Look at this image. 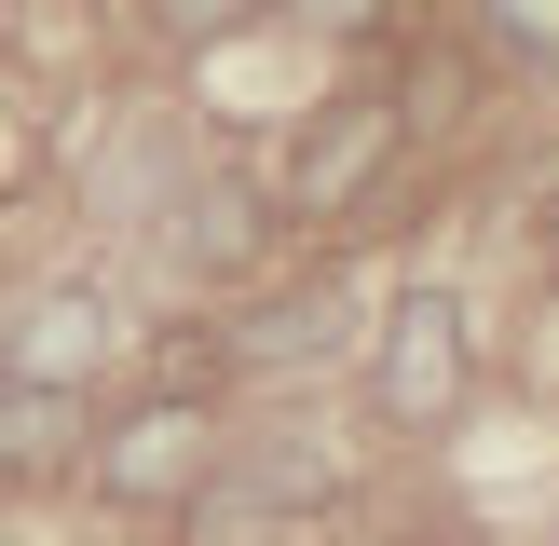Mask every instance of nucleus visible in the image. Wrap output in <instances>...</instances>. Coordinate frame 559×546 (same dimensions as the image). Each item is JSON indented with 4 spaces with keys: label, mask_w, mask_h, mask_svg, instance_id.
I'll return each instance as SVG.
<instances>
[{
    "label": "nucleus",
    "mask_w": 559,
    "mask_h": 546,
    "mask_svg": "<svg viewBox=\"0 0 559 546\" xmlns=\"http://www.w3.org/2000/svg\"><path fill=\"white\" fill-rule=\"evenodd\" d=\"M369 410L396 437H437V424H464V396H478V328H464V300L451 287H396L369 314Z\"/></svg>",
    "instance_id": "nucleus-1"
},
{
    "label": "nucleus",
    "mask_w": 559,
    "mask_h": 546,
    "mask_svg": "<svg viewBox=\"0 0 559 546\" xmlns=\"http://www.w3.org/2000/svg\"><path fill=\"white\" fill-rule=\"evenodd\" d=\"M205 478H218V437H205V410H178V396H136L123 424L82 437V491L123 506V519H178Z\"/></svg>",
    "instance_id": "nucleus-2"
},
{
    "label": "nucleus",
    "mask_w": 559,
    "mask_h": 546,
    "mask_svg": "<svg viewBox=\"0 0 559 546\" xmlns=\"http://www.w3.org/2000/svg\"><path fill=\"white\" fill-rule=\"evenodd\" d=\"M382 164H396V109H382V96H342L314 136H300V164H287V218H342Z\"/></svg>",
    "instance_id": "nucleus-3"
},
{
    "label": "nucleus",
    "mask_w": 559,
    "mask_h": 546,
    "mask_svg": "<svg viewBox=\"0 0 559 546\" xmlns=\"http://www.w3.org/2000/svg\"><path fill=\"white\" fill-rule=\"evenodd\" d=\"M82 382H0V491H55L82 478Z\"/></svg>",
    "instance_id": "nucleus-4"
},
{
    "label": "nucleus",
    "mask_w": 559,
    "mask_h": 546,
    "mask_svg": "<svg viewBox=\"0 0 559 546\" xmlns=\"http://www.w3.org/2000/svg\"><path fill=\"white\" fill-rule=\"evenodd\" d=\"M218 355H233V369H328V355H355V300L342 287H287L246 328H218Z\"/></svg>",
    "instance_id": "nucleus-5"
},
{
    "label": "nucleus",
    "mask_w": 559,
    "mask_h": 546,
    "mask_svg": "<svg viewBox=\"0 0 559 546\" xmlns=\"http://www.w3.org/2000/svg\"><path fill=\"white\" fill-rule=\"evenodd\" d=\"M96 355H109V300L96 287H41L14 314V369H0V382H82Z\"/></svg>",
    "instance_id": "nucleus-6"
},
{
    "label": "nucleus",
    "mask_w": 559,
    "mask_h": 546,
    "mask_svg": "<svg viewBox=\"0 0 559 546\" xmlns=\"http://www.w3.org/2000/svg\"><path fill=\"white\" fill-rule=\"evenodd\" d=\"M287 519H300V491L273 464H246V478H205L178 506V546H287Z\"/></svg>",
    "instance_id": "nucleus-7"
},
{
    "label": "nucleus",
    "mask_w": 559,
    "mask_h": 546,
    "mask_svg": "<svg viewBox=\"0 0 559 546\" xmlns=\"http://www.w3.org/2000/svg\"><path fill=\"white\" fill-rule=\"evenodd\" d=\"M382 109H396V136H451L464 109H478V55H451V41H437V55H409V82H396Z\"/></svg>",
    "instance_id": "nucleus-8"
},
{
    "label": "nucleus",
    "mask_w": 559,
    "mask_h": 546,
    "mask_svg": "<svg viewBox=\"0 0 559 546\" xmlns=\"http://www.w3.org/2000/svg\"><path fill=\"white\" fill-rule=\"evenodd\" d=\"M218 382H233V355H218V328H164V342H151V396H178V410H205Z\"/></svg>",
    "instance_id": "nucleus-9"
},
{
    "label": "nucleus",
    "mask_w": 559,
    "mask_h": 546,
    "mask_svg": "<svg viewBox=\"0 0 559 546\" xmlns=\"http://www.w3.org/2000/svg\"><path fill=\"white\" fill-rule=\"evenodd\" d=\"M260 260V205L246 191H205V233H191V273H246Z\"/></svg>",
    "instance_id": "nucleus-10"
},
{
    "label": "nucleus",
    "mask_w": 559,
    "mask_h": 546,
    "mask_svg": "<svg viewBox=\"0 0 559 546\" xmlns=\"http://www.w3.org/2000/svg\"><path fill=\"white\" fill-rule=\"evenodd\" d=\"M233 14H246V0H151V27H164V41H218Z\"/></svg>",
    "instance_id": "nucleus-11"
},
{
    "label": "nucleus",
    "mask_w": 559,
    "mask_h": 546,
    "mask_svg": "<svg viewBox=\"0 0 559 546\" xmlns=\"http://www.w3.org/2000/svg\"><path fill=\"white\" fill-rule=\"evenodd\" d=\"M491 41H519V55H546V41H559V14H546V0H491Z\"/></svg>",
    "instance_id": "nucleus-12"
},
{
    "label": "nucleus",
    "mask_w": 559,
    "mask_h": 546,
    "mask_svg": "<svg viewBox=\"0 0 559 546\" xmlns=\"http://www.w3.org/2000/svg\"><path fill=\"white\" fill-rule=\"evenodd\" d=\"M0 41H14V14H0Z\"/></svg>",
    "instance_id": "nucleus-13"
}]
</instances>
